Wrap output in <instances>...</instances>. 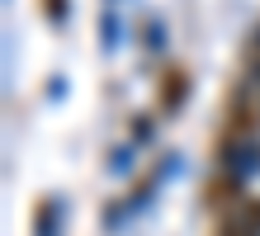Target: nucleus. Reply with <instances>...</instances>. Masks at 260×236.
Here are the masks:
<instances>
[{"instance_id":"f257e3e1","label":"nucleus","mask_w":260,"mask_h":236,"mask_svg":"<svg viewBox=\"0 0 260 236\" xmlns=\"http://www.w3.org/2000/svg\"><path fill=\"white\" fill-rule=\"evenodd\" d=\"M218 165H222V175H237V180H255L260 175V137H237V132H227L222 137V147H218Z\"/></svg>"},{"instance_id":"f03ea898","label":"nucleus","mask_w":260,"mask_h":236,"mask_svg":"<svg viewBox=\"0 0 260 236\" xmlns=\"http://www.w3.org/2000/svg\"><path fill=\"white\" fill-rule=\"evenodd\" d=\"M185 94H189V76L180 71V66H171V76L161 81V109H166V114H180Z\"/></svg>"},{"instance_id":"7ed1b4c3","label":"nucleus","mask_w":260,"mask_h":236,"mask_svg":"<svg viewBox=\"0 0 260 236\" xmlns=\"http://www.w3.org/2000/svg\"><path fill=\"white\" fill-rule=\"evenodd\" d=\"M232 213H237V217H241V222H246L251 231H260V194H251L246 203H237Z\"/></svg>"}]
</instances>
